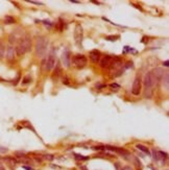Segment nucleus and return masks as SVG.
Segmentation results:
<instances>
[{
	"label": "nucleus",
	"mask_w": 169,
	"mask_h": 170,
	"mask_svg": "<svg viewBox=\"0 0 169 170\" xmlns=\"http://www.w3.org/2000/svg\"><path fill=\"white\" fill-rule=\"evenodd\" d=\"M30 48H31V40L28 37H25L20 40V42L18 43L17 47L15 49H16V53L18 55H22V54L26 53L27 51H29Z\"/></svg>",
	"instance_id": "1"
},
{
	"label": "nucleus",
	"mask_w": 169,
	"mask_h": 170,
	"mask_svg": "<svg viewBox=\"0 0 169 170\" xmlns=\"http://www.w3.org/2000/svg\"><path fill=\"white\" fill-rule=\"evenodd\" d=\"M47 46H48V40L45 37H40L37 39L36 42V53L38 56L45 55Z\"/></svg>",
	"instance_id": "2"
},
{
	"label": "nucleus",
	"mask_w": 169,
	"mask_h": 170,
	"mask_svg": "<svg viewBox=\"0 0 169 170\" xmlns=\"http://www.w3.org/2000/svg\"><path fill=\"white\" fill-rule=\"evenodd\" d=\"M143 82H144L145 90H152L154 86L157 82V79H156V77L154 76L151 71L146 73V75L144 76V81H143Z\"/></svg>",
	"instance_id": "3"
},
{
	"label": "nucleus",
	"mask_w": 169,
	"mask_h": 170,
	"mask_svg": "<svg viewBox=\"0 0 169 170\" xmlns=\"http://www.w3.org/2000/svg\"><path fill=\"white\" fill-rule=\"evenodd\" d=\"M87 62L88 60L84 54H76L72 58V63L77 68H84L87 65Z\"/></svg>",
	"instance_id": "4"
},
{
	"label": "nucleus",
	"mask_w": 169,
	"mask_h": 170,
	"mask_svg": "<svg viewBox=\"0 0 169 170\" xmlns=\"http://www.w3.org/2000/svg\"><path fill=\"white\" fill-rule=\"evenodd\" d=\"M83 38H84L83 27H81V24H77L76 26H75V29H74V39H75V42H76L77 45L81 44Z\"/></svg>",
	"instance_id": "5"
},
{
	"label": "nucleus",
	"mask_w": 169,
	"mask_h": 170,
	"mask_svg": "<svg viewBox=\"0 0 169 170\" xmlns=\"http://www.w3.org/2000/svg\"><path fill=\"white\" fill-rule=\"evenodd\" d=\"M115 61V56H111V55H104L101 60L99 61L100 67L101 68H110L113 65Z\"/></svg>",
	"instance_id": "6"
},
{
	"label": "nucleus",
	"mask_w": 169,
	"mask_h": 170,
	"mask_svg": "<svg viewBox=\"0 0 169 170\" xmlns=\"http://www.w3.org/2000/svg\"><path fill=\"white\" fill-rule=\"evenodd\" d=\"M55 53L50 52V54L48 55V58H47V60L45 61V70H47V71H50V70H52L53 68H55Z\"/></svg>",
	"instance_id": "7"
},
{
	"label": "nucleus",
	"mask_w": 169,
	"mask_h": 170,
	"mask_svg": "<svg viewBox=\"0 0 169 170\" xmlns=\"http://www.w3.org/2000/svg\"><path fill=\"white\" fill-rule=\"evenodd\" d=\"M131 93L134 95H139L141 93V79L140 77H136L133 84V89H131Z\"/></svg>",
	"instance_id": "8"
},
{
	"label": "nucleus",
	"mask_w": 169,
	"mask_h": 170,
	"mask_svg": "<svg viewBox=\"0 0 169 170\" xmlns=\"http://www.w3.org/2000/svg\"><path fill=\"white\" fill-rule=\"evenodd\" d=\"M152 158H154V161H162L167 158V153L163 152H158V150H152Z\"/></svg>",
	"instance_id": "9"
},
{
	"label": "nucleus",
	"mask_w": 169,
	"mask_h": 170,
	"mask_svg": "<svg viewBox=\"0 0 169 170\" xmlns=\"http://www.w3.org/2000/svg\"><path fill=\"white\" fill-rule=\"evenodd\" d=\"M16 56V49L13 46H8L6 49V60L8 62H14Z\"/></svg>",
	"instance_id": "10"
},
{
	"label": "nucleus",
	"mask_w": 169,
	"mask_h": 170,
	"mask_svg": "<svg viewBox=\"0 0 169 170\" xmlns=\"http://www.w3.org/2000/svg\"><path fill=\"white\" fill-rule=\"evenodd\" d=\"M152 74H154V76L156 77V79H157V82L160 81V79H162L163 78V76H164V74L166 73V71H164L162 68H156L154 70H152Z\"/></svg>",
	"instance_id": "11"
},
{
	"label": "nucleus",
	"mask_w": 169,
	"mask_h": 170,
	"mask_svg": "<svg viewBox=\"0 0 169 170\" xmlns=\"http://www.w3.org/2000/svg\"><path fill=\"white\" fill-rule=\"evenodd\" d=\"M62 60H63V63H64V65L66 67H70V61H71V55H70V52L69 50H66L63 52V56H62Z\"/></svg>",
	"instance_id": "12"
},
{
	"label": "nucleus",
	"mask_w": 169,
	"mask_h": 170,
	"mask_svg": "<svg viewBox=\"0 0 169 170\" xmlns=\"http://www.w3.org/2000/svg\"><path fill=\"white\" fill-rule=\"evenodd\" d=\"M90 60L93 63L97 64L100 61V51L98 50H92L90 52Z\"/></svg>",
	"instance_id": "13"
},
{
	"label": "nucleus",
	"mask_w": 169,
	"mask_h": 170,
	"mask_svg": "<svg viewBox=\"0 0 169 170\" xmlns=\"http://www.w3.org/2000/svg\"><path fill=\"white\" fill-rule=\"evenodd\" d=\"M61 72H62V69H61V66L58 64V65H56V67H55V70L52 73V76H51V78H52L53 82L58 81V77H60V75H61Z\"/></svg>",
	"instance_id": "14"
},
{
	"label": "nucleus",
	"mask_w": 169,
	"mask_h": 170,
	"mask_svg": "<svg viewBox=\"0 0 169 170\" xmlns=\"http://www.w3.org/2000/svg\"><path fill=\"white\" fill-rule=\"evenodd\" d=\"M105 149L112 150V152H116L118 153H121V155H128V152L125 149H122V148H117V147H113V146H104Z\"/></svg>",
	"instance_id": "15"
},
{
	"label": "nucleus",
	"mask_w": 169,
	"mask_h": 170,
	"mask_svg": "<svg viewBox=\"0 0 169 170\" xmlns=\"http://www.w3.org/2000/svg\"><path fill=\"white\" fill-rule=\"evenodd\" d=\"M17 161L21 162V163H23V164H28V165L31 164V159H30L29 157H27L26 155H23V157L18 158Z\"/></svg>",
	"instance_id": "16"
},
{
	"label": "nucleus",
	"mask_w": 169,
	"mask_h": 170,
	"mask_svg": "<svg viewBox=\"0 0 169 170\" xmlns=\"http://www.w3.org/2000/svg\"><path fill=\"white\" fill-rule=\"evenodd\" d=\"M4 162L6 163V164H8L9 166H15L16 164H17V160L16 159H14L13 157H6V158H4Z\"/></svg>",
	"instance_id": "17"
},
{
	"label": "nucleus",
	"mask_w": 169,
	"mask_h": 170,
	"mask_svg": "<svg viewBox=\"0 0 169 170\" xmlns=\"http://www.w3.org/2000/svg\"><path fill=\"white\" fill-rule=\"evenodd\" d=\"M162 79H163V86L165 87L166 90H168L169 89V73H168V71H166V73L164 74V76Z\"/></svg>",
	"instance_id": "18"
},
{
	"label": "nucleus",
	"mask_w": 169,
	"mask_h": 170,
	"mask_svg": "<svg viewBox=\"0 0 169 170\" xmlns=\"http://www.w3.org/2000/svg\"><path fill=\"white\" fill-rule=\"evenodd\" d=\"M136 147H137L139 150H141V152H143L147 153V155H149V149L146 147V146L142 145V144H138V145H136Z\"/></svg>",
	"instance_id": "19"
},
{
	"label": "nucleus",
	"mask_w": 169,
	"mask_h": 170,
	"mask_svg": "<svg viewBox=\"0 0 169 170\" xmlns=\"http://www.w3.org/2000/svg\"><path fill=\"white\" fill-rule=\"evenodd\" d=\"M4 23H6V24H13V23H15V18L11 17V16H5L4 17Z\"/></svg>",
	"instance_id": "20"
},
{
	"label": "nucleus",
	"mask_w": 169,
	"mask_h": 170,
	"mask_svg": "<svg viewBox=\"0 0 169 170\" xmlns=\"http://www.w3.org/2000/svg\"><path fill=\"white\" fill-rule=\"evenodd\" d=\"M31 76L30 75H26V76H24V78H23V82H22V84L23 85H27V84H29V82H31Z\"/></svg>",
	"instance_id": "21"
},
{
	"label": "nucleus",
	"mask_w": 169,
	"mask_h": 170,
	"mask_svg": "<svg viewBox=\"0 0 169 170\" xmlns=\"http://www.w3.org/2000/svg\"><path fill=\"white\" fill-rule=\"evenodd\" d=\"M4 49H5V47H4L3 43L0 41V58H3V55H4Z\"/></svg>",
	"instance_id": "22"
},
{
	"label": "nucleus",
	"mask_w": 169,
	"mask_h": 170,
	"mask_svg": "<svg viewBox=\"0 0 169 170\" xmlns=\"http://www.w3.org/2000/svg\"><path fill=\"white\" fill-rule=\"evenodd\" d=\"M53 158H55V157H53L52 155H44V157H43V159L48 160V161H52Z\"/></svg>",
	"instance_id": "23"
},
{
	"label": "nucleus",
	"mask_w": 169,
	"mask_h": 170,
	"mask_svg": "<svg viewBox=\"0 0 169 170\" xmlns=\"http://www.w3.org/2000/svg\"><path fill=\"white\" fill-rule=\"evenodd\" d=\"M75 155V158H76L77 160H88V158L83 157L81 155Z\"/></svg>",
	"instance_id": "24"
},
{
	"label": "nucleus",
	"mask_w": 169,
	"mask_h": 170,
	"mask_svg": "<svg viewBox=\"0 0 169 170\" xmlns=\"http://www.w3.org/2000/svg\"><path fill=\"white\" fill-rule=\"evenodd\" d=\"M63 84H64V85H69V84H70L69 78H68L67 76H64V77H63Z\"/></svg>",
	"instance_id": "25"
},
{
	"label": "nucleus",
	"mask_w": 169,
	"mask_h": 170,
	"mask_svg": "<svg viewBox=\"0 0 169 170\" xmlns=\"http://www.w3.org/2000/svg\"><path fill=\"white\" fill-rule=\"evenodd\" d=\"M117 38H119V36H110V37H107V40H110V41H114V40H116Z\"/></svg>",
	"instance_id": "26"
},
{
	"label": "nucleus",
	"mask_w": 169,
	"mask_h": 170,
	"mask_svg": "<svg viewBox=\"0 0 169 170\" xmlns=\"http://www.w3.org/2000/svg\"><path fill=\"white\" fill-rule=\"evenodd\" d=\"M8 148H5V147H2V146H0V152H2V153H5V152H8Z\"/></svg>",
	"instance_id": "27"
},
{
	"label": "nucleus",
	"mask_w": 169,
	"mask_h": 170,
	"mask_svg": "<svg viewBox=\"0 0 169 170\" xmlns=\"http://www.w3.org/2000/svg\"><path fill=\"white\" fill-rule=\"evenodd\" d=\"M104 147H102V146H95V147H93V149L95 150H100V149H103Z\"/></svg>",
	"instance_id": "28"
},
{
	"label": "nucleus",
	"mask_w": 169,
	"mask_h": 170,
	"mask_svg": "<svg viewBox=\"0 0 169 170\" xmlns=\"http://www.w3.org/2000/svg\"><path fill=\"white\" fill-rule=\"evenodd\" d=\"M121 170H133V169H131V166H124Z\"/></svg>",
	"instance_id": "29"
},
{
	"label": "nucleus",
	"mask_w": 169,
	"mask_h": 170,
	"mask_svg": "<svg viewBox=\"0 0 169 170\" xmlns=\"http://www.w3.org/2000/svg\"><path fill=\"white\" fill-rule=\"evenodd\" d=\"M105 85H96V88L97 89H100V88H104Z\"/></svg>",
	"instance_id": "30"
},
{
	"label": "nucleus",
	"mask_w": 169,
	"mask_h": 170,
	"mask_svg": "<svg viewBox=\"0 0 169 170\" xmlns=\"http://www.w3.org/2000/svg\"><path fill=\"white\" fill-rule=\"evenodd\" d=\"M111 87H112V88H119V86L117 84H112Z\"/></svg>",
	"instance_id": "31"
},
{
	"label": "nucleus",
	"mask_w": 169,
	"mask_h": 170,
	"mask_svg": "<svg viewBox=\"0 0 169 170\" xmlns=\"http://www.w3.org/2000/svg\"><path fill=\"white\" fill-rule=\"evenodd\" d=\"M163 65L165 66V67H168V65H169V62H168V61H165V62L163 63Z\"/></svg>",
	"instance_id": "32"
},
{
	"label": "nucleus",
	"mask_w": 169,
	"mask_h": 170,
	"mask_svg": "<svg viewBox=\"0 0 169 170\" xmlns=\"http://www.w3.org/2000/svg\"><path fill=\"white\" fill-rule=\"evenodd\" d=\"M30 2H31V3H35V4H39V5H41V2H37V1H30Z\"/></svg>",
	"instance_id": "33"
},
{
	"label": "nucleus",
	"mask_w": 169,
	"mask_h": 170,
	"mask_svg": "<svg viewBox=\"0 0 169 170\" xmlns=\"http://www.w3.org/2000/svg\"><path fill=\"white\" fill-rule=\"evenodd\" d=\"M24 168L26 170H32V168H30V167H26V166H24Z\"/></svg>",
	"instance_id": "34"
},
{
	"label": "nucleus",
	"mask_w": 169,
	"mask_h": 170,
	"mask_svg": "<svg viewBox=\"0 0 169 170\" xmlns=\"http://www.w3.org/2000/svg\"><path fill=\"white\" fill-rule=\"evenodd\" d=\"M71 2H72V3H79V2H78V1H75V0H72V1H71Z\"/></svg>",
	"instance_id": "35"
},
{
	"label": "nucleus",
	"mask_w": 169,
	"mask_h": 170,
	"mask_svg": "<svg viewBox=\"0 0 169 170\" xmlns=\"http://www.w3.org/2000/svg\"><path fill=\"white\" fill-rule=\"evenodd\" d=\"M0 170H5V169H4V168H3V167H2V166H0Z\"/></svg>",
	"instance_id": "36"
},
{
	"label": "nucleus",
	"mask_w": 169,
	"mask_h": 170,
	"mask_svg": "<svg viewBox=\"0 0 169 170\" xmlns=\"http://www.w3.org/2000/svg\"><path fill=\"white\" fill-rule=\"evenodd\" d=\"M138 170H141V168H140V169H139V168H138Z\"/></svg>",
	"instance_id": "37"
}]
</instances>
